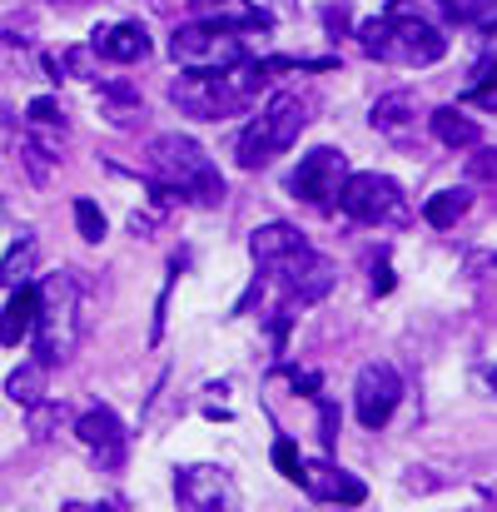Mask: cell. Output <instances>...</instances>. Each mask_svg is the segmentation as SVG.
Instances as JSON below:
<instances>
[{"label":"cell","mask_w":497,"mask_h":512,"mask_svg":"<svg viewBox=\"0 0 497 512\" xmlns=\"http://www.w3.org/2000/svg\"><path fill=\"white\" fill-rule=\"evenodd\" d=\"M30 274H35V239H15L10 244V254L0 259V284L5 289H15V284H30Z\"/></svg>","instance_id":"ffe728a7"},{"label":"cell","mask_w":497,"mask_h":512,"mask_svg":"<svg viewBox=\"0 0 497 512\" xmlns=\"http://www.w3.org/2000/svg\"><path fill=\"white\" fill-rule=\"evenodd\" d=\"M294 483H299V488H304L314 503H343V508H358V503L368 498V488H363L353 473L333 468V463H324V458H314V463H299Z\"/></svg>","instance_id":"8fae6325"},{"label":"cell","mask_w":497,"mask_h":512,"mask_svg":"<svg viewBox=\"0 0 497 512\" xmlns=\"http://www.w3.org/2000/svg\"><path fill=\"white\" fill-rule=\"evenodd\" d=\"M373 130L378 135H393V140H403L413 125H418V100L408 95V90H398V95H383L378 105H373Z\"/></svg>","instance_id":"2e32d148"},{"label":"cell","mask_w":497,"mask_h":512,"mask_svg":"<svg viewBox=\"0 0 497 512\" xmlns=\"http://www.w3.org/2000/svg\"><path fill=\"white\" fill-rule=\"evenodd\" d=\"M25 413H30V433H35V438H50V428L65 423V403H45V398H40V403H30Z\"/></svg>","instance_id":"603a6c76"},{"label":"cell","mask_w":497,"mask_h":512,"mask_svg":"<svg viewBox=\"0 0 497 512\" xmlns=\"http://www.w3.org/2000/svg\"><path fill=\"white\" fill-rule=\"evenodd\" d=\"M428 125H433L438 145H448V150H468V145H478V125H473L463 110H453V105L433 110V115H428Z\"/></svg>","instance_id":"e0dca14e"},{"label":"cell","mask_w":497,"mask_h":512,"mask_svg":"<svg viewBox=\"0 0 497 512\" xmlns=\"http://www.w3.org/2000/svg\"><path fill=\"white\" fill-rule=\"evenodd\" d=\"M468 179H473V184H488V189H497V145L468 160Z\"/></svg>","instance_id":"cb8c5ba5"},{"label":"cell","mask_w":497,"mask_h":512,"mask_svg":"<svg viewBox=\"0 0 497 512\" xmlns=\"http://www.w3.org/2000/svg\"><path fill=\"white\" fill-rule=\"evenodd\" d=\"M274 463H279V473L294 483V473H299V463H304V458H299V448H294L289 438H279V443H274Z\"/></svg>","instance_id":"d4e9b609"},{"label":"cell","mask_w":497,"mask_h":512,"mask_svg":"<svg viewBox=\"0 0 497 512\" xmlns=\"http://www.w3.org/2000/svg\"><path fill=\"white\" fill-rule=\"evenodd\" d=\"M488 383H493V393H497V368H493V373H488Z\"/></svg>","instance_id":"f546056e"},{"label":"cell","mask_w":497,"mask_h":512,"mask_svg":"<svg viewBox=\"0 0 497 512\" xmlns=\"http://www.w3.org/2000/svg\"><path fill=\"white\" fill-rule=\"evenodd\" d=\"M60 145H65V115L50 95L30 100L25 110V155H35V174H45L40 160H60Z\"/></svg>","instance_id":"7c38bea8"},{"label":"cell","mask_w":497,"mask_h":512,"mask_svg":"<svg viewBox=\"0 0 497 512\" xmlns=\"http://www.w3.org/2000/svg\"><path fill=\"white\" fill-rule=\"evenodd\" d=\"M189 10H194V15H234L239 0H189Z\"/></svg>","instance_id":"484cf974"},{"label":"cell","mask_w":497,"mask_h":512,"mask_svg":"<svg viewBox=\"0 0 497 512\" xmlns=\"http://www.w3.org/2000/svg\"><path fill=\"white\" fill-rule=\"evenodd\" d=\"M343 179H348V160H343V150L319 145V150H309V155L299 160V170L289 174V194H294L299 204H309V209H333V204H338Z\"/></svg>","instance_id":"ba28073f"},{"label":"cell","mask_w":497,"mask_h":512,"mask_svg":"<svg viewBox=\"0 0 497 512\" xmlns=\"http://www.w3.org/2000/svg\"><path fill=\"white\" fill-rule=\"evenodd\" d=\"M358 45H363V55H373V60L413 65V70L448 55V35L418 15V0H388V10H383L378 20H363V25H358Z\"/></svg>","instance_id":"3957f363"},{"label":"cell","mask_w":497,"mask_h":512,"mask_svg":"<svg viewBox=\"0 0 497 512\" xmlns=\"http://www.w3.org/2000/svg\"><path fill=\"white\" fill-rule=\"evenodd\" d=\"M309 95H299V90H279V95H269L264 100V110L244 125V135H239V170H264V165H274L279 155H289L294 145H299V135L309 130Z\"/></svg>","instance_id":"5b68a950"},{"label":"cell","mask_w":497,"mask_h":512,"mask_svg":"<svg viewBox=\"0 0 497 512\" xmlns=\"http://www.w3.org/2000/svg\"><path fill=\"white\" fill-rule=\"evenodd\" d=\"M90 50L110 65H140L150 55V30L145 20H115V25H95Z\"/></svg>","instance_id":"5bb4252c"},{"label":"cell","mask_w":497,"mask_h":512,"mask_svg":"<svg viewBox=\"0 0 497 512\" xmlns=\"http://www.w3.org/2000/svg\"><path fill=\"white\" fill-rule=\"evenodd\" d=\"M150 184L160 194V204H194V209H214L224 204V174L209 160V150L189 135H155L150 140Z\"/></svg>","instance_id":"6da1fadb"},{"label":"cell","mask_w":497,"mask_h":512,"mask_svg":"<svg viewBox=\"0 0 497 512\" xmlns=\"http://www.w3.org/2000/svg\"><path fill=\"white\" fill-rule=\"evenodd\" d=\"M30 339H35V353H40L45 368L50 363H65L80 348V339H85V289H80V279L70 269H60V274L45 279Z\"/></svg>","instance_id":"277c9868"},{"label":"cell","mask_w":497,"mask_h":512,"mask_svg":"<svg viewBox=\"0 0 497 512\" xmlns=\"http://www.w3.org/2000/svg\"><path fill=\"white\" fill-rule=\"evenodd\" d=\"M5 398L20 403V408L40 403V398H45V363H40V358H35V363H20V368L5 378Z\"/></svg>","instance_id":"d6986e66"},{"label":"cell","mask_w":497,"mask_h":512,"mask_svg":"<svg viewBox=\"0 0 497 512\" xmlns=\"http://www.w3.org/2000/svg\"><path fill=\"white\" fill-rule=\"evenodd\" d=\"M35 309H40V289L35 284H15L10 289V304L0 309V343L5 348H20L35 329Z\"/></svg>","instance_id":"9a60e30c"},{"label":"cell","mask_w":497,"mask_h":512,"mask_svg":"<svg viewBox=\"0 0 497 512\" xmlns=\"http://www.w3.org/2000/svg\"><path fill=\"white\" fill-rule=\"evenodd\" d=\"M468 209H473V194H468V189H438V194L423 204V219H428L433 229H453Z\"/></svg>","instance_id":"ac0fdd59"},{"label":"cell","mask_w":497,"mask_h":512,"mask_svg":"<svg viewBox=\"0 0 497 512\" xmlns=\"http://www.w3.org/2000/svg\"><path fill=\"white\" fill-rule=\"evenodd\" d=\"M488 60H497V15L488 20Z\"/></svg>","instance_id":"83f0119b"},{"label":"cell","mask_w":497,"mask_h":512,"mask_svg":"<svg viewBox=\"0 0 497 512\" xmlns=\"http://www.w3.org/2000/svg\"><path fill=\"white\" fill-rule=\"evenodd\" d=\"M264 85H269V60L244 55V60L219 65V70H184L169 85V100L194 120H229V115H244Z\"/></svg>","instance_id":"7a4b0ae2"},{"label":"cell","mask_w":497,"mask_h":512,"mask_svg":"<svg viewBox=\"0 0 497 512\" xmlns=\"http://www.w3.org/2000/svg\"><path fill=\"white\" fill-rule=\"evenodd\" d=\"M174 498H179L184 508L209 512V508H224V503L234 498V488H229L224 468H214V463H194V468H179V473H174Z\"/></svg>","instance_id":"4fadbf2b"},{"label":"cell","mask_w":497,"mask_h":512,"mask_svg":"<svg viewBox=\"0 0 497 512\" xmlns=\"http://www.w3.org/2000/svg\"><path fill=\"white\" fill-rule=\"evenodd\" d=\"M75 229H80L85 244H100L105 239V214H100L95 199H75Z\"/></svg>","instance_id":"7402d4cb"},{"label":"cell","mask_w":497,"mask_h":512,"mask_svg":"<svg viewBox=\"0 0 497 512\" xmlns=\"http://www.w3.org/2000/svg\"><path fill=\"white\" fill-rule=\"evenodd\" d=\"M338 209L358 224H388V219L403 214V189H398V179H388L378 170L348 174L343 189H338Z\"/></svg>","instance_id":"52a82bcc"},{"label":"cell","mask_w":497,"mask_h":512,"mask_svg":"<svg viewBox=\"0 0 497 512\" xmlns=\"http://www.w3.org/2000/svg\"><path fill=\"white\" fill-rule=\"evenodd\" d=\"M244 35H249V20L199 15V20H189L169 35V55H174L179 70H219V65H234V60L249 55Z\"/></svg>","instance_id":"8992f818"},{"label":"cell","mask_w":497,"mask_h":512,"mask_svg":"<svg viewBox=\"0 0 497 512\" xmlns=\"http://www.w3.org/2000/svg\"><path fill=\"white\" fill-rule=\"evenodd\" d=\"M75 438L95 453L100 468H120V463H125L130 438H125V423L115 418V408H90V413H80V418H75Z\"/></svg>","instance_id":"30bf717a"},{"label":"cell","mask_w":497,"mask_h":512,"mask_svg":"<svg viewBox=\"0 0 497 512\" xmlns=\"http://www.w3.org/2000/svg\"><path fill=\"white\" fill-rule=\"evenodd\" d=\"M259 5H279V10H289V5H294V0H259Z\"/></svg>","instance_id":"f1b7e54d"},{"label":"cell","mask_w":497,"mask_h":512,"mask_svg":"<svg viewBox=\"0 0 497 512\" xmlns=\"http://www.w3.org/2000/svg\"><path fill=\"white\" fill-rule=\"evenodd\" d=\"M10 145H15V115H10V110L0 105V155H5Z\"/></svg>","instance_id":"4316f807"},{"label":"cell","mask_w":497,"mask_h":512,"mask_svg":"<svg viewBox=\"0 0 497 512\" xmlns=\"http://www.w3.org/2000/svg\"><path fill=\"white\" fill-rule=\"evenodd\" d=\"M403 403V378L393 363H363L358 383H353V413L363 428H383Z\"/></svg>","instance_id":"9c48e42d"},{"label":"cell","mask_w":497,"mask_h":512,"mask_svg":"<svg viewBox=\"0 0 497 512\" xmlns=\"http://www.w3.org/2000/svg\"><path fill=\"white\" fill-rule=\"evenodd\" d=\"M438 5H443V15L458 20V25H488L497 15V0H438Z\"/></svg>","instance_id":"44dd1931"}]
</instances>
